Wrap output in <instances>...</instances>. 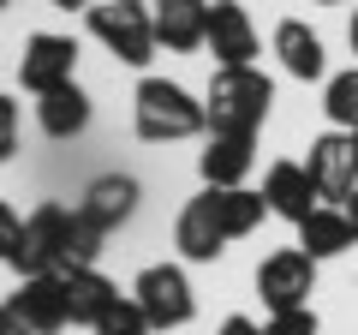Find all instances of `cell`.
Wrapping results in <instances>:
<instances>
[{"instance_id":"obj_1","label":"cell","mask_w":358,"mask_h":335,"mask_svg":"<svg viewBox=\"0 0 358 335\" xmlns=\"http://www.w3.org/2000/svg\"><path fill=\"white\" fill-rule=\"evenodd\" d=\"M268 102H275V84H268L257 66H215L209 78V132H233V138H257V126L268 120Z\"/></svg>"},{"instance_id":"obj_2","label":"cell","mask_w":358,"mask_h":335,"mask_svg":"<svg viewBox=\"0 0 358 335\" xmlns=\"http://www.w3.org/2000/svg\"><path fill=\"white\" fill-rule=\"evenodd\" d=\"M131 108H138V138L143 144H179V138H197L209 126V108L192 90L167 84V78H143Z\"/></svg>"},{"instance_id":"obj_3","label":"cell","mask_w":358,"mask_h":335,"mask_svg":"<svg viewBox=\"0 0 358 335\" xmlns=\"http://www.w3.org/2000/svg\"><path fill=\"white\" fill-rule=\"evenodd\" d=\"M90 30H96V42H102L108 54H120L126 66H150V54H155L150 6H138V0H96V6H90Z\"/></svg>"},{"instance_id":"obj_4","label":"cell","mask_w":358,"mask_h":335,"mask_svg":"<svg viewBox=\"0 0 358 335\" xmlns=\"http://www.w3.org/2000/svg\"><path fill=\"white\" fill-rule=\"evenodd\" d=\"M72 221H78V210H66V204H36V210L24 216V240H18V252H13V270H18V275H60Z\"/></svg>"},{"instance_id":"obj_5","label":"cell","mask_w":358,"mask_h":335,"mask_svg":"<svg viewBox=\"0 0 358 335\" xmlns=\"http://www.w3.org/2000/svg\"><path fill=\"white\" fill-rule=\"evenodd\" d=\"M131 299L143 306L150 329H179V323H192V311H197L192 282H185L179 264H150V270L131 282Z\"/></svg>"},{"instance_id":"obj_6","label":"cell","mask_w":358,"mask_h":335,"mask_svg":"<svg viewBox=\"0 0 358 335\" xmlns=\"http://www.w3.org/2000/svg\"><path fill=\"white\" fill-rule=\"evenodd\" d=\"M310 287H317V258H305L299 245L257 264V294H263L268 311H299V306H310Z\"/></svg>"},{"instance_id":"obj_7","label":"cell","mask_w":358,"mask_h":335,"mask_svg":"<svg viewBox=\"0 0 358 335\" xmlns=\"http://www.w3.org/2000/svg\"><path fill=\"white\" fill-rule=\"evenodd\" d=\"M310 180H317V198L322 204H346L358 186V156H352V132H322V138H310Z\"/></svg>"},{"instance_id":"obj_8","label":"cell","mask_w":358,"mask_h":335,"mask_svg":"<svg viewBox=\"0 0 358 335\" xmlns=\"http://www.w3.org/2000/svg\"><path fill=\"white\" fill-rule=\"evenodd\" d=\"M6 311H13L30 335H60L66 323H72V311H66V282H60V275H24V282H18V294L6 299Z\"/></svg>"},{"instance_id":"obj_9","label":"cell","mask_w":358,"mask_h":335,"mask_svg":"<svg viewBox=\"0 0 358 335\" xmlns=\"http://www.w3.org/2000/svg\"><path fill=\"white\" fill-rule=\"evenodd\" d=\"M173 245H179V258H185V264H215L221 252H227V228H221V210H215V192H209V186L179 210Z\"/></svg>"},{"instance_id":"obj_10","label":"cell","mask_w":358,"mask_h":335,"mask_svg":"<svg viewBox=\"0 0 358 335\" xmlns=\"http://www.w3.org/2000/svg\"><path fill=\"white\" fill-rule=\"evenodd\" d=\"M72 66H78V42H72V36H54V30H42V36L24 42L18 78H24V90L48 96V90H60V84H72Z\"/></svg>"},{"instance_id":"obj_11","label":"cell","mask_w":358,"mask_h":335,"mask_svg":"<svg viewBox=\"0 0 358 335\" xmlns=\"http://www.w3.org/2000/svg\"><path fill=\"white\" fill-rule=\"evenodd\" d=\"M155 48L192 54L209 42V0H155Z\"/></svg>"},{"instance_id":"obj_12","label":"cell","mask_w":358,"mask_h":335,"mask_svg":"<svg viewBox=\"0 0 358 335\" xmlns=\"http://www.w3.org/2000/svg\"><path fill=\"white\" fill-rule=\"evenodd\" d=\"M203 48H215L221 66H251L257 60V25L239 0H215L209 6V42Z\"/></svg>"},{"instance_id":"obj_13","label":"cell","mask_w":358,"mask_h":335,"mask_svg":"<svg viewBox=\"0 0 358 335\" xmlns=\"http://www.w3.org/2000/svg\"><path fill=\"white\" fill-rule=\"evenodd\" d=\"M263 198H268V216H287L293 228L322 204V198H317V180H310L305 162H275V168L263 174Z\"/></svg>"},{"instance_id":"obj_14","label":"cell","mask_w":358,"mask_h":335,"mask_svg":"<svg viewBox=\"0 0 358 335\" xmlns=\"http://www.w3.org/2000/svg\"><path fill=\"white\" fill-rule=\"evenodd\" d=\"M131 210H138V180H131V174H102V180H90V192H84V204H78V216H84L90 228L108 240L120 221H131Z\"/></svg>"},{"instance_id":"obj_15","label":"cell","mask_w":358,"mask_h":335,"mask_svg":"<svg viewBox=\"0 0 358 335\" xmlns=\"http://www.w3.org/2000/svg\"><path fill=\"white\" fill-rule=\"evenodd\" d=\"M251 162H257V138L209 132V150L197 156V174H203V186H245Z\"/></svg>"},{"instance_id":"obj_16","label":"cell","mask_w":358,"mask_h":335,"mask_svg":"<svg viewBox=\"0 0 358 335\" xmlns=\"http://www.w3.org/2000/svg\"><path fill=\"white\" fill-rule=\"evenodd\" d=\"M352 221H346V210L341 204H317L310 210L305 221H299V252H305V258H341V252H352Z\"/></svg>"},{"instance_id":"obj_17","label":"cell","mask_w":358,"mask_h":335,"mask_svg":"<svg viewBox=\"0 0 358 335\" xmlns=\"http://www.w3.org/2000/svg\"><path fill=\"white\" fill-rule=\"evenodd\" d=\"M275 54H281V66L293 78H322V66H329V54H322V36L310 25H299V18H287V25H275Z\"/></svg>"},{"instance_id":"obj_18","label":"cell","mask_w":358,"mask_h":335,"mask_svg":"<svg viewBox=\"0 0 358 335\" xmlns=\"http://www.w3.org/2000/svg\"><path fill=\"white\" fill-rule=\"evenodd\" d=\"M36 120L48 138H78V132L90 126V96L78 90V84H60V90L36 96Z\"/></svg>"},{"instance_id":"obj_19","label":"cell","mask_w":358,"mask_h":335,"mask_svg":"<svg viewBox=\"0 0 358 335\" xmlns=\"http://www.w3.org/2000/svg\"><path fill=\"white\" fill-rule=\"evenodd\" d=\"M60 282H66V311H72V323H96L120 299V287L108 282L102 270H72V275H60Z\"/></svg>"},{"instance_id":"obj_20","label":"cell","mask_w":358,"mask_h":335,"mask_svg":"<svg viewBox=\"0 0 358 335\" xmlns=\"http://www.w3.org/2000/svg\"><path fill=\"white\" fill-rule=\"evenodd\" d=\"M322 114H329L341 132H358V66L329 78V90H322Z\"/></svg>"},{"instance_id":"obj_21","label":"cell","mask_w":358,"mask_h":335,"mask_svg":"<svg viewBox=\"0 0 358 335\" xmlns=\"http://www.w3.org/2000/svg\"><path fill=\"white\" fill-rule=\"evenodd\" d=\"M90 329H96V335H150V317H143L138 299H114V306L90 323Z\"/></svg>"},{"instance_id":"obj_22","label":"cell","mask_w":358,"mask_h":335,"mask_svg":"<svg viewBox=\"0 0 358 335\" xmlns=\"http://www.w3.org/2000/svg\"><path fill=\"white\" fill-rule=\"evenodd\" d=\"M263 335H317V311L299 306V311H275V317L263 323Z\"/></svg>"},{"instance_id":"obj_23","label":"cell","mask_w":358,"mask_h":335,"mask_svg":"<svg viewBox=\"0 0 358 335\" xmlns=\"http://www.w3.org/2000/svg\"><path fill=\"white\" fill-rule=\"evenodd\" d=\"M13 150H18V102L0 96V162H13Z\"/></svg>"},{"instance_id":"obj_24","label":"cell","mask_w":358,"mask_h":335,"mask_svg":"<svg viewBox=\"0 0 358 335\" xmlns=\"http://www.w3.org/2000/svg\"><path fill=\"white\" fill-rule=\"evenodd\" d=\"M18 240H24V221L13 216V204H0V264H13Z\"/></svg>"},{"instance_id":"obj_25","label":"cell","mask_w":358,"mask_h":335,"mask_svg":"<svg viewBox=\"0 0 358 335\" xmlns=\"http://www.w3.org/2000/svg\"><path fill=\"white\" fill-rule=\"evenodd\" d=\"M215 335H263V329H257V323H251V317H239V311H233V317H227V323H221V329H215Z\"/></svg>"},{"instance_id":"obj_26","label":"cell","mask_w":358,"mask_h":335,"mask_svg":"<svg viewBox=\"0 0 358 335\" xmlns=\"http://www.w3.org/2000/svg\"><path fill=\"white\" fill-rule=\"evenodd\" d=\"M341 210H346V221H352V240H358V186H352V198H346Z\"/></svg>"},{"instance_id":"obj_27","label":"cell","mask_w":358,"mask_h":335,"mask_svg":"<svg viewBox=\"0 0 358 335\" xmlns=\"http://www.w3.org/2000/svg\"><path fill=\"white\" fill-rule=\"evenodd\" d=\"M48 6H60V13H72V6H84V13H90L96 0H48Z\"/></svg>"},{"instance_id":"obj_28","label":"cell","mask_w":358,"mask_h":335,"mask_svg":"<svg viewBox=\"0 0 358 335\" xmlns=\"http://www.w3.org/2000/svg\"><path fill=\"white\" fill-rule=\"evenodd\" d=\"M346 36H352V54H358V13H352V25H346Z\"/></svg>"},{"instance_id":"obj_29","label":"cell","mask_w":358,"mask_h":335,"mask_svg":"<svg viewBox=\"0 0 358 335\" xmlns=\"http://www.w3.org/2000/svg\"><path fill=\"white\" fill-rule=\"evenodd\" d=\"M0 335H6V306H0Z\"/></svg>"},{"instance_id":"obj_30","label":"cell","mask_w":358,"mask_h":335,"mask_svg":"<svg viewBox=\"0 0 358 335\" xmlns=\"http://www.w3.org/2000/svg\"><path fill=\"white\" fill-rule=\"evenodd\" d=\"M317 6H341V0H317Z\"/></svg>"},{"instance_id":"obj_31","label":"cell","mask_w":358,"mask_h":335,"mask_svg":"<svg viewBox=\"0 0 358 335\" xmlns=\"http://www.w3.org/2000/svg\"><path fill=\"white\" fill-rule=\"evenodd\" d=\"M352 156H358V132H352Z\"/></svg>"},{"instance_id":"obj_32","label":"cell","mask_w":358,"mask_h":335,"mask_svg":"<svg viewBox=\"0 0 358 335\" xmlns=\"http://www.w3.org/2000/svg\"><path fill=\"white\" fill-rule=\"evenodd\" d=\"M0 6H6V0H0Z\"/></svg>"}]
</instances>
